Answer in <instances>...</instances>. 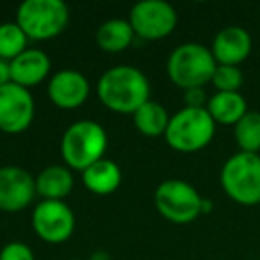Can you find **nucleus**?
<instances>
[{
    "label": "nucleus",
    "instance_id": "f257e3e1",
    "mask_svg": "<svg viewBox=\"0 0 260 260\" xmlns=\"http://www.w3.org/2000/svg\"><path fill=\"white\" fill-rule=\"evenodd\" d=\"M98 98L111 111L134 114L150 100V80L136 66H112L98 79Z\"/></svg>",
    "mask_w": 260,
    "mask_h": 260
},
{
    "label": "nucleus",
    "instance_id": "f03ea898",
    "mask_svg": "<svg viewBox=\"0 0 260 260\" xmlns=\"http://www.w3.org/2000/svg\"><path fill=\"white\" fill-rule=\"evenodd\" d=\"M107 132L98 121L80 119L64 130L61 138V155L70 170L84 171L104 159L107 150Z\"/></svg>",
    "mask_w": 260,
    "mask_h": 260
},
{
    "label": "nucleus",
    "instance_id": "7ed1b4c3",
    "mask_svg": "<svg viewBox=\"0 0 260 260\" xmlns=\"http://www.w3.org/2000/svg\"><path fill=\"white\" fill-rule=\"evenodd\" d=\"M216 59L205 45L189 41L177 47L168 57V77L180 89L203 87L212 80L216 72Z\"/></svg>",
    "mask_w": 260,
    "mask_h": 260
},
{
    "label": "nucleus",
    "instance_id": "20e7f679",
    "mask_svg": "<svg viewBox=\"0 0 260 260\" xmlns=\"http://www.w3.org/2000/svg\"><path fill=\"white\" fill-rule=\"evenodd\" d=\"M216 134V121L205 107H184L170 118L166 128V143L182 153H194L209 146Z\"/></svg>",
    "mask_w": 260,
    "mask_h": 260
},
{
    "label": "nucleus",
    "instance_id": "39448f33",
    "mask_svg": "<svg viewBox=\"0 0 260 260\" xmlns=\"http://www.w3.org/2000/svg\"><path fill=\"white\" fill-rule=\"evenodd\" d=\"M223 191L239 205L260 203V155L237 152L223 164L219 175Z\"/></svg>",
    "mask_w": 260,
    "mask_h": 260
},
{
    "label": "nucleus",
    "instance_id": "423d86ee",
    "mask_svg": "<svg viewBox=\"0 0 260 260\" xmlns=\"http://www.w3.org/2000/svg\"><path fill=\"white\" fill-rule=\"evenodd\" d=\"M15 22L29 40H52L68 27L70 9L62 0H25L18 6Z\"/></svg>",
    "mask_w": 260,
    "mask_h": 260
},
{
    "label": "nucleus",
    "instance_id": "0eeeda50",
    "mask_svg": "<svg viewBox=\"0 0 260 260\" xmlns=\"http://www.w3.org/2000/svg\"><path fill=\"white\" fill-rule=\"evenodd\" d=\"M202 196L189 182L170 178L157 185L153 202L164 219L185 224L202 216Z\"/></svg>",
    "mask_w": 260,
    "mask_h": 260
},
{
    "label": "nucleus",
    "instance_id": "6e6552de",
    "mask_svg": "<svg viewBox=\"0 0 260 260\" xmlns=\"http://www.w3.org/2000/svg\"><path fill=\"white\" fill-rule=\"evenodd\" d=\"M128 22L141 40H162L175 30L178 16L166 0H141L132 6Z\"/></svg>",
    "mask_w": 260,
    "mask_h": 260
},
{
    "label": "nucleus",
    "instance_id": "1a4fd4ad",
    "mask_svg": "<svg viewBox=\"0 0 260 260\" xmlns=\"http://www.w3.org/2000/svg\"><path fill=\"white\" fill-rule=\"evenodd\" d=\"M32 228L45 242L61 244L75 230V214L72 207L59 200H41L32 212Z\"/></svg>",
    "mask_w": 260,
    "mask_h": 260
},
{
    "label": "nucleus",
    "instance_id": "9d476101",
    "mask_svg": "<svg viewBox=\"0 0 260 260\" xmlns=\"http://www.w3.org/2000/svg\"><path fill=\"white\" fill-rule=\"evenodd\" d=\"M36 112L34 98L27 87L9 82L0 87V130L22 134L30 126Z\"/></svg>",
    "mask_w": 260,
    "mask_h": 260
},
{
    "label": "nucleus",
    "instance_id": "9b49d317",
    "mask_svg": "<svg viewBox=\"0 0 260 260\" xmlns=\"http://www.w3.org/2000/svg\"><path fill=\"white\" fill-rule=\"evenodd\" d=\"M36 178L20 166L0 168V210L18 212L36 196Z\"/></svg>",
    "mask_w": 260,
    "mask_h": 260
},
{
    "label": "nucleus",
    "instance_id": "f8f14e48",
    "mask_svg": "<svg viewBox=\"0 0 260 260\" xmlns=\"http://www.w3.org/2000/svg\"><path fill=\"white\" fill-rule=\"evenodd\" d=\"M47 94L59 109H77L89 96V80L77 70H59L48 82Z\"/></svg>",
    "mask_w": 260,
    "mask_h": 260
},
{
    "label": "nucleus",
    "instance_id": "ddd939ff",
    "mask_svg": "<svg viewBox=\"0 0 260 260\" xmlns=\"http://www.w3.org/2000/svg\"><path fill=\"white\" fill-rule=\"evenodd\" d=\"M251 45L248 30L239 25H228L216 34L210 52L217 64L239 66L251 54Z\"/></svg>",
    "mask_w": 260,
    "mask_h": 260
},
{
    "label": "nucleus",
    "instance_id": "4468645a",
    "mask_svg": "<svg viewBox=\"0 0 260 260\" xmlns=\"http://www.w3.org/2000/svg\"><path fill=\"white\" fill-rule=\"evenodd\" d=\"M9 66H11V82L30 89L47 79L52 70V61L47 52L40 48H27L18 57L13 59Z\"/></svg>",
    "mask_w": 260,
    "mask_h": 260
},
{
    "label": "nucleus",
    "instance_id": "2eb2a0df",
    "mask_svg": "<svg viewBox=\"0 0 260 260\" xmlns=\"http://www.w3.org/2000/svg\"><path fill=\"white\" fill-rule=\"evenodd\" d=\"M123 175L119 166L111 159H100L82 171V182L94 194H111L121 185Z\"/></svg>",
    "mask_w": 260,
    "mask_h": 260
},
{
    "label": "nucleus",
    "instance_id": "dca6fc26",
    "mask_svg": "<svg viewBox=\"0 0 260 260\" xmlns=\"http://www.w3.org/2000/svg\"><path fill=\"white\" fill-rule=\"evenodd\" d=\"M73 189V173L68 166L52 164L36 177V192L43 200H62Z\"/></svg>",
    "mask_w": 260,
    "mask_h": 260
},
{
    "label": "nucleus",
    "instance_id": "f3484780",
    "mask_svg": "<svg viewBox=\"0 0 260 260\" xmlns=\"http://www.w3.org/2000/svg\"><path fill=\"white\" fill-rule=\"evenodd\" d=\"M205 109L212 116L214 121L221 123V125H235L248 112L246 100L239 91L235 93L216 91V94L209 98Z\"/></svg>",
    "mask_w": 260,
    "mask_h": 260
},
{
    "label": "nucleus",
    "instance_id": "a211bd4d",
    "mask_svg": "<svg viewBox=\"0 0 260 260\" xmlns=\"http://www.w3.org/2000/svg\"><path fill=\"white\" fill-rule=\"evenodd\" d=\"M134 38V29H132L128 20L125 18H111L102 23L96 30L98 47L105 52H111V54L128 48Z\"/></svg>",
    "mask_w": 260,
    "mask_h": 260
},
{
    "label": "nucleus",
    "instance_id": "6ab92c4d",
    "mask_svg": "<svg viewBox=\"0 0 260 260\" xmlns=\"http://www.w3.org/2000/svg\"><path fill=\"white\" fill-rule=\"evenodd\" d=\"M132 118H134L136 128L141 134L148 136V138H157V136L166 134L171 116L168 114L164 105H160L159 102L148 100L132 114Z\"/></svg>",
    "mask_w": 260,
    "mask_h": 260
},
{
    "label": "nucleus",
    "instance_id": "aec40b11",
    "mask_svg": "<svg viewBox=\"0 0 260 260\" xmlns=\"http://www.w3.org/2000/svg\"><path fill=\"white\" fill-rule=\"evenodd\" d=\"M234 138L241 152L258 153L260 150V112L248 111L234 125Z\"/></svg>",
    "mask_w": 260,
    "mask_h": 260
},
{
    "label": "nucleus",
    "instance_id": "412c9836",
    "mask_svg": "<svg viewBox=\"0 0 260 260\" xmlns=\"http://www.w3.org/2000/svg\"><path fill=\"white\" fill-rule=\"evenodd\" d=\"M27 41L29 38L16 22L0 23V59L11 62L27 50Z\"/></svg>",
    "mask_w": 260,
    "mask_h": 260
},
{
    "label": "nucleus",
    "instance_id": "4be33fe9",
    "mask_svg": "<svg viewBox=\"0 0 260 260\" xmlns=\"http://www.w3.org/2000/svg\"><path fill=\"white\" fill-rule=\"evenodd\" d=\"M242 80H244V77H242V72L239 70V66L217 64L210 82L214 84V87H216L217 91L235 93V91L241 89Z\"/></svg>",
    "mask_w": 260,
    "mask_h": 260
},
{
    "label": "nucleus",
    "instance_id": "5701e85b",
    "mask_svg": "<svg viewBox=\"0 0 260 260\" xmlns=\"http://www.w3.org/2000/svg\"><path fill=\"white\" fill-rule=\"evenodd\" d=\"M0 260H36L34 253L25 242L13 241L8 242L4 248L0 249Z\"/></svg>",
    "mask_w": 260,
    "mask_h": 260
},
{
    "label": "nucleus",
    "instance_id": "b1692460",
    "mask_svg": "<svg viewBox=\"0 0 260 260\" xmlns=\"http://www.w3.org/2000/svg\"><path fill=\"white\" fill-rule=\"evenodd\" d=\"M184 102L185 107H192V109H203L207 107V93L203 87H191V89L184 91Z\"/></svg>",
    "mask_w": 260,
    "mask_h": 260
},
{
    "label": "nucleus",
    "instance_id": "393cba45",
    "mask_svg": "<svg viewBox=\"0 0 260 260\" xmlns=\"http://www.w3.org/2000/svg\"><path fill=\"white\" fill-rule=\"evenodd\" d=\"M9 82H11V66H9V61L0 59V87Z\"/></svg>",
    "mask_w": 260,
    "mask_h": 260
},
{
    "label": "nucleus",
    "instance_id": "a878e982",
    "mask_svg": "<svg viewBox=\"0 0 260 260\" xmlns=\"http://www.w3.org/2000/svg\"><path fill=\"white\" fill-rule=\"evenodd\" d=\"M212 209H214L212 200L203 198V200H202V214H210V212H212Z\"/></svg>",
    "mask_w": 260,
    "mask_h": 260
},
{
    "label": "nucleus",
    "instance_id": "bb28decb",
    "mask_svg": "<svg viewBox=\"0 0 260 260\" xmlns=\"http://www.w3.org/2000/svg\"><path fill=\"white\" fill-rule=\"evenodd\" d=\"M89 260H111V256H109L107 251H102L100 249V251H94Z\"/></svg>",
    "mask_w": 260,
    "mask_h": 260
},
{
    "label": "nucleus",
    "instance_id": "cd10ccee",
    "mask_svg": "<svg viewBox=\"0 0 260 260\" xmlns=\"http://www.w3.org/2000/svg\"><path fill=\"white\" fill-rule=\"evenodd\" d=\"M70 260H84V258H70Z\"/></svg>",
    "mask_w": 260,
    "mask_h": 260
}]
</instances>
